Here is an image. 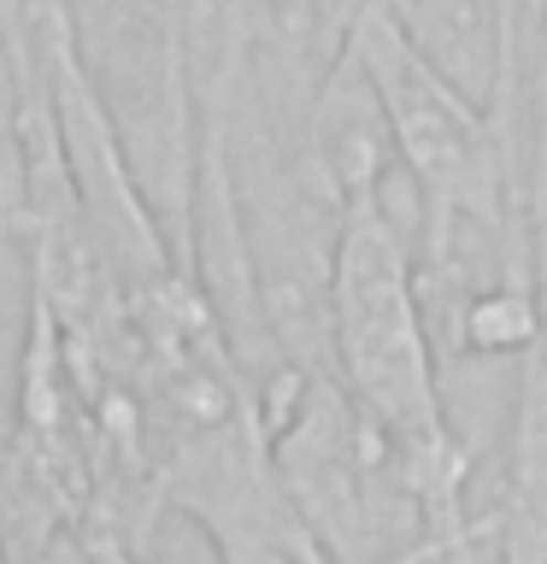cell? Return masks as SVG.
Masks as SVG:
<instances>
[{"label": "cell", "mask_w": 547, "mask_h": 564, "mask_svg": "<svg viewBox=\"0 0 547 564\" xmlns=\"http://www.w3.org/2000/svg\"><path fill=\"white\" fill-rule=\"evenodd\" d=\"M418 188L412 176L353 194L330 253V377L395 447L448 564L471 541V458L459 447L418 306Z\"/></svg>", "instance_id": "obj_1"}, {"label": "cell", "mask_w": 547, "mask_h": 564, "mask_svg": "<svg viewBox=\"0 0 547 564\" xmlns=\"http://www.w3.org/2000/svg\"><path fill=\"white\" fill-rule=\"evenodd\" d=\"M342 47L360 65L400 171L418 188V236H436L453 224L524 218V165L494 112L423 59L383 0L353 7Z\"/></svg>", "instance_id": "obj_2"}, {"label": "cell", "mask_w": 547, "mask_h": 564, "mask_svg": "<svg viewBox=\"0 0 547 564\" xmlns=\"http://www.w3.org/2000/svg\"><path fill=\"white\" fill-rule=\"evenodd\" d=\"M0 564H12V558H7V546H0Z\"/></svg>", "instance_id": "obj_3"}]
</instances>
